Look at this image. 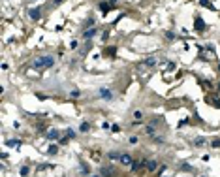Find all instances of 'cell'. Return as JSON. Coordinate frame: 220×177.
Masks as SVG:
<instances>
[{"label":"cell","mask_w":220,"mask_h":177,"mask_svg":"<svg viewBox=\"0 0 220 177\" xmlns=\"http://www.w3.org/2000/svg\"><path fill=\"white\" fill-rule=\"evenodd\" d=\"M66 136L68 138H75V132H73L72 128H68V130H66Z\"/></svg>","instance_id":"cell-22"},{"label":"cell","mask_w":220,"mask_h":177,"mask_svg":"<svg viewBox=\"0 0 220 177\" xmlns=\"http://www.w3.org/2000/svg\"><path fill=\"white\" fill-rule=\"evenodd\" d=\"M98 94L102 96V98H105V100H111V98H113L111 91H109V89H103V87H102V89H100V91H98Z\"/></svg>","instance_id":"cell-6"},{"label":"cell","mask_w":220,"mask_h":177,"mask_svg":"<svg viewBox=\"0 0 220 177\" xmlns=\"http://www.w3.org/2000/svg\"><path fill=\"white\" fill-rule=\"evenodd\" d=\"M59 4H62V0H55V6H59Z\"/></svg>","instance_id":"cell-29"},{"label":"cell","mask_w":220,"mask_h":177,"mask_svg":"<svg viewBox=\"0 0 220 177\" xmlns=\"http://www.w3.org/2000/svg\"><path fill=\"white\" fill-rule=\"evenodd\" d=\"M143 166L149 170V172H154V170L158 168V162H156V160H145V164H143Z\"/></svg>","instance_id":"cell-5"},{"label":"cell","mask_w":220,"mask_h":177,"mask_svg":"<svg viewBox=\"0 0 220 177\" xmlns=\"http://www.w3.org/2000/svg\"><path fill=\"white\" fill-rule=\"evenodd\" d=\"M119 162H121L122 166H132V164H134V158H132L130 154H121V158H119Z\"/></svg>","instance_id":"cell-4"},{"label":"cell","mask_w":220,"mask_h":177,"mask_svg":"<svg viewBox=\"0 0 220 177\" xmlns=\"http://www.w3.org/2000/svg\"><path fill=\"white\" fill-rule=\"evenodd\" d=\"M55 64V59L51 57V55H45V57H38L34 62H32V66L38 70H45V68H51Z\"/></svg>","instance_id":"cell-1"},{"label":"cell","mask_w":220,"mask_h":177,"mask_svg":"<svg viewBox=\"0 0 220 177\" xmlns=\"http://www.w3.org/2000/svg\"><path fill=\"white\" fill-rule=\"evenodd\" d=\"M115 2H119V0H109V4H111V6H113V4H115Z\"/></svg>","instance_id":"cell-30"},{"label":"cell","mask_w":220,"mask_h":177,"mask_svg":"<svg viewBox=\"0 0 220 177\" xmlns=\"http://www.w3.org/2000/svg\"><path fill=\"white\" fill-rule=\"evenodd\" d=\"M154 141H156V143H164V141H166V140H164V138H162V136H154Z\"/></svg>","instance_id":"cell-23"},{"label":"cell","mask_w":220,"mask_h":177,"mask_svg":"<svg viewBox=\"0 0 220 177\" xmlns=\"http://www.w3.org/2000/svg\"><path fill=\"white\" fill-rule=\"evenodd\" d=\"M199 4H201L203 8H209V9H213V11H215V6H213L209 0H199Z\"/></svg>","instance_id":"cell-11"},{"label":"cell","mask_w":220,"mask_h":177,"mask_svg":"<svg viewBox=\"0 0 220 177\" xmlns=\"http://www.w3.org/2000/svg\"><path fill=\"white\" fill-rule=\"evenodd\" d=\"M145 134L151 136V138H154V126H147V128H145Z\"/></svg>","instance_id":"cell-16"},{"label":"cell","mask_w":220,"mask_h":177,"mask_svg":"<svg viewBox=\"0 0 220 177\" xmlns=\"http://www.w3.org/2000/svg\"><path fill=\"white\" fill-rule=\"evenodd\" d=\"M81 172H83V173H89L90 172V166H87V164L83 162V164H81Z\"/></svg>","instance_id":"cell-19"},{"label":"cell","mask_w":220,"mask_h":177,"mask_svg":"<svg viewBox=\"0 0 220 177\" xmlns=\"http://www.w3.org/2000/svg\"><path fill=\"white\" fill-rule=\"evenodd\" d=\"M107 156H109V158H113V160H119V158H121V154H119V153H109Z\"/></svg>","instance_id":"cell-21"},{"label":"cell","mask_w":220,"mask_h":177,"mask_svg":"<svg viewBox=\"0 0 220 177\" xmlns=\"http://www.w3.org/2000/svg\"><path fill=\"white\" fill-rule=\"evenodd\" d=\"M90 177H100V175H90Z\"/></svg>","instance_id":"cell-32"},{"label":"cell","mask_w":220,"mask_h":177,"mask_svg":"<svg viewBox=\"0 0 220 177\" xmlns=\"http://www.w3.org/2000/svg\"><path fill=\"white\" fill-rule=\"evenodd\" d=\"M59 138H60V132L59 130H49V134H47V140H51V141L59 140Z\"/></svg>","instance_id":"cell-8"},{"label":"cell","mask_w":220,"mask_h":177,"mask_svg":"<svg viewBox=\"0 0 220 177\" xmlns=\"http://www.w3.org/2000/svg\"><path fill=\"white\" fill-rule=\"evenodd\" d=\"M194 28H196V30H198V32H203V30H205V28H207L205 21H203V19L199 17V15H198V17H196V19H194Z\"/></svg>","instance_id":"cell-2"},{"label":"cell","mask_w":220,"mask_h":177,"mask_svg":"<svg viewBox=\"0 0 220 177\" xmlns=\"http://www.w3.org/2000/svg\"><path fill=\"white\" fill-rule=\"evenodd\" d=\"M111 130H113V132H121V126H119V124H113Z\"/></svg>","instance_id":"cell-27"},{"label":"cell","mask_w":220,"mask_h":177,"mask_svg":"<svg viewBox=\"0 0 220 177\" xmlns=\"http://www.w3.org/2000/svg\"><path fill=\"white\" fill-rule=\"evenodd\" d=\"M79 94H81L79 91H72V92H70V96H79Z\"/></svg>","instance_id":"cell-28"},{"label":"cell","mask_w":220,"mask_h":177,"mask_svg":"<svg viewBox=\"0 0 220 177\" xmlns=\"http://www.w3.org/2000/svg\"><path fill=\"white\" fill-rule=\"evenodd\" d=\"M6 145H8V147H15V149H17V147H21V141H19V140H8V141H6Z\"/></svg>","instance_id":"cell-9"},{"label":"cell","mask_w":220,"mask_h":177,"mask_svg":"<svg viewBox=\"0 0 220 177\" xmlns=\"http://www.w3.org/2000/svg\"><path fill=\"white\" fill-rule=\"evenodd\" d=\"M218 92H220V83H218Z\"/></svg>","instance_id":"cell-31"},{"label":"cell","mask_w":220,"mask_h":177,"mask_svg":"<svg viewBox=\"0 0 220 177\" xmlns=\"http://www.w3.org/2000/svg\"><path fill=\"white\" fill-rule=\"evenodd\" d=\"M166 38H169V40H173V38H175V34H173V32H171V30H167V32H166Z\"/></svg>","instance_id":"cell-24"},{"label":"cell","mask_w":220,"mask_h":177,"mask_svg":"<svg viewBox=\"0 0 220 177\" xmlns=\"http://www.w3.org/2000/svg\"><path fill=\"white\" fill-rule=\"evenodd\" d=\"M134 117H135V119H137V121H139V119H141V117H143V113H141V111H135V113H134Z\"/></svg>","instance_id":"cell-26"},{"label":"cell","mask_w":220,"mask_h":177,"mask_svg":"<svg viewBox=\"0 0 220 177\" xmlns=\"http://www.w3.org/2000/svg\"><path fill=\"white\" fill-rule=\"evenodd\" d=\"M30 173V168L28 166H21V177H27Z\"/></svg>","instance_id":"cell-15"},{"label":"cell","mask_w":220,"mask_h":177,"mask_svg":"<svg viewBox=\"0 0 220 177\" xmlns=\"http://www.w3.org/2000/svg\"><path fill=\"white\" fill-rule=\"evenodd\" d=\"M57 151H59V147H57V145H51L47 153H49V154H57Z\"/></svg>","instance_id":"cell-20"},{"label":"cell","mask_w":220,"mask_h":177,"mask_svg":"<svg viewBox=\"0 0 220 177\" xmlns=\"http://www.w3.org/2000/svg\"><path fill=\"white\" fill-rule=\"evenodd\" d=\"M102 175L103 177H111L113 175V170L111 168H102Z\"/></svg>","instance_id":"cell-14"},{"label":"cell","mask_w":220,"mask_h":177,"mask_svg":"<svg viewBox=\"0 0 220 177\" xmlns=\"http://www.w3.org/2000/svg\"><path fill=\"white\" fill-rule=\"evenodd\" d=\"M90 130V124L89 123H81V132H89Z\"/></svg>","instance_id":"cell-17"},{"label":"cell","mask_w":220,"mask_h":177,"mask_svg":"<svg viewBox=\"0 0 220 177\" xmlns=\"http://www.w3.org/2000/svg\"><path fill=\"white\" fill-rule=\"evenodd\" d=\"M211 145L215 147V149H216V147H220V140H213V143H211Z\"/></svg>","instance_id":"cell-25"},{"label":"cell","mask_w":220,"mask_h":177,"mask_svg":"<svg viewBox=\"0 0 220 177\" xmlns=\"http://www.w3.org/2000/svg\"><path fill=\"white\" fill-rule=\"evenodd\" d=\"M205 143V138H196L194 140V145H203Z\"/></svg>","instance_id":"cell-18"},{"label":"cell","mask_w":220,"mask_h":177,"mask_svg":"<svg viewBox=\"0 0 220 177\" xmlns=\"http://www.w3.org/2000/svg\"><path fill=\"white\" fill-rule=\"evenodd\" d=\"M96 32H98L96 28H89V30H85V32H83V38H85V40H90L92 36H96Z\"/></svg>","instance_id":"cell-7"},{"label":"cell","mask_w":220,"mask_h":177,"mask_svg":"<svg viewBox=\"0 0 220 177\" xmlns=\"http://www.w3.org/2000/svg\"><path fill=\"white\" fill-rule=\"evenodd\" d=\"M28 17L34 19V21H38V19L41 17V8H32V9H28Z\"/></svg>","instance_id":"cell-3"},{"label":"cell","mask_w":220,"mask_h":177,"mask_svg":"<svg viewBox=\"0 0 220 177\" xmlns=\"http://www.w3.org/2000/svg\"><path fill=\"white\" fill-rule=\"evenodd\" d=\"M154 64H156V59H154V57H149V59L143 60V66H149V68H151V66H154Z\"/></svg>","instance_id":"cell-10"},{"label":"cell","mask_w":220,"mask_h":177,"mask_svg":"<svg viewBox=\"0 0 220 177\" xmlns=\"http://www.w3.org/2000/svg\"><path fill=\"white\" fill-rule=\"evenodd\" d=\"M179 168L183 170V172H194V168H192V166H188V164H186V162L179 164Z\"/></svg>","instance_id":"cell-12"},{"label":"cell","mask_w":220,"mask_h":177,"mask_svg":"<svg viewBox=\"0 0 220 177\" xmlns=\"http://www.w3.org/2000/svg\"><path fill=\"white\" fill-rule=\"evenodd\" d=\"M141 164H145V160H141V162H135V160H134V164L130 166V168H132V172H137V170L141 168Z\"/></svg>","instance_id":"cell-13"}]
</instances>
